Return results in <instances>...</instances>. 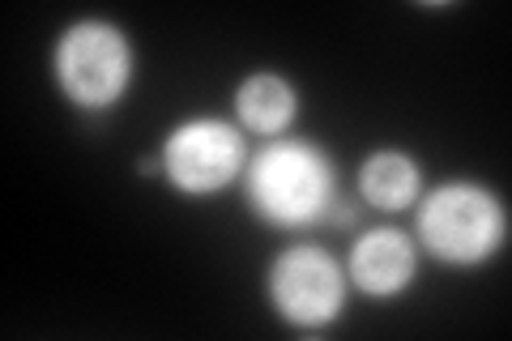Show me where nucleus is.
<instances>
[{
	"label": "nucleus",
	"mask_w": 512,
	"mask_h": 341,
	"mask_svg": "<svg viewBox=\"0 0 512 341\" xmlns=\"http://www.w3.org/2000/svg\"><path fill=\"white\" fill-rule=\"evenodd\" d=\"M235 116L244 133L282 137L299 116V90L274 69H252L235 86Z\"/></svg>",
	"instance_id": "7"
},
{
	"label": "nucleus",
	"mask_w": 512,
	"mask_h": 341,
	"mask_svg": "<svg viewBox=\"0 0 512 341\" xmlns=\"http://www.w3.org/2000/svg\"><path fill=\"white\" fill-rule=\"evenodd\" d=\"M158 171H163V167H158V158H137V175H141V180H154Z\"/></svg>",
	"instance_id": "9"
},
{
	"label": "nucleus",
	"mask_w": 512,
	"mask_h": 341,
	"mask_svg": "<svg viewBox=\"0 0 512 341\" xmlns=\"http://www.w3.org/2000/svg\"><path fill=\"white\" fill-rule=\"evenodd\" d=\"M359 197L380 209V214H397V209H410L423 197V171L414 154L397 150V145H380L363 158L359 167Z\"/></svg>",
	"instance_id": "8"
},
{
	"label": "nucleus",
	"mask_w": 512,
	"mask_h": 341,
	"mask_svg": "<svg viewBox=\"0 0 512 341\" xmlns=\"http://www.w3.org/2000/svg\"><path fill=\"white\" fill-rule=\"evenodd\" d=\"M346 278L367 299H397L419 278V248L397 226H372L350 248Z\"/></svg>",
	"instance_id": "6"
},
{
	"label": "nucleus",
	"mask_w": 512,
	"mask_h": 341,
	"mask_svg": "<svg viewBox=\"0 0 512 341\" xmlns=\"http://www.w3.org/2000/svg\"><path fill=\"white\" fill-rule=\"evenodd\" d=\"M252 214L278 231H308L338 201L333 158L303 137H269L244 167Z\"/></svg>",
	"instance_id": "1"
},
{
	"label": "nucleus",
	"mask_w": 512,
	"mask_h": 341,
	"mask_svg": "<svg viewBox=\"0 0 512 341\" xmlns=\"http://www.w3.org/2000/svg\"><path fill=\"white\" fill-rule=\"evenodd\" d=\"M133 69V43L107 18H77L56 35L52 77L64 99L86 116H99V111L124 103L128 86H133Z\"/></svg>",
	"instance_id": "3"
},
{
	"label": "nucleus",
	"mask_w": 512,
	"mask_h": 341,
	"mask_svg": "<svg viewBox=\"0 0 512 341\" xmlns=\"http://www.w3.org/2000/svg\"><path fill=\"white\" fill-rule=\"evenodd\" d=\"M158 167L180 197H214L248 167L244 128L222 116L180 120L158 150Z\"/></svg>",
	"instance_id": "4"
},
{
	"label": "nucleus",
	"mask_w": 512,
	"mask_h": 341,
	"mask_svg": "<svg viewBox=\"0 0 512 341\" xmlns=\"http://www.w3.org/2000/svg\"><path fill=\"white\" fill-rule=\"evenodd\" d=\"M419 248L448 269L487 265L508 239V214L500 197L478 180H444L414 201Z\"/></svg>",
	"instance_id": "2"
},
{
	"label": "nucleus",
	"mask_w": 512,
	"mask_h": 341,
	"mask_svg": "<svg viewBox=\"0 0 512 341\" xmlns=\"http://www.w3.org/2000/svg\"><path fill=\"white\" fill-rule=\"evenodd\" d=\"M346 269L320 243H291L274 256L265 278L269 307L291 329H329L346 312Z\"/></svg>",
	"instance_id": "5"
}]
</instances>
